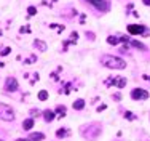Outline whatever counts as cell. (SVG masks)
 I'll return each instance as SVG.
<instances>
[{"label":"cell","mask_w":150,"mask_h":141,"mask_svg":"<svg viewBox=\"0 0 150 141\" xmlns=\"http://www.w3.org/2000/svg\"><path fill=\"white\" fill-rule=\"evenodd\" d=\"M34 47L38 50V52H46V43L42 42V40H35L34 42Z\"/></svg>","instance_id":"obj_8"},{"label":"cell","mask_w":150,"mask_h":141,"mask_svg":"<svg viewBox=\"0 0 150 141\" xmlns=\"http://www.w3.org/2000/svg\"><path fill=\"white\" fill-rule=\"evenodd\" d=\"M29 140L30 141H42V140H45V135L43 133H30Z\"/></svg>","instance_id":"obj_9"},{"label":"cell","mask_w":150,"mask_h":141,"mask_svg":"<svg viewBox=\"0 0 150 141\" xmlns=\"http://www.w3.org/2000/svg\"><path fill=\"white\" fill-rule=\"evenodd\" d=\"M125 117H126L128 120H134V119H136V115H134L133 112H129V111H128V112H125Z\"/></svg>","instance_id":"obj_18"},{"label":"cell","mask_w":150,"mask_h":141,"mask_svg":"<svg viewBox=\"0 0 150 141\" xmlns=\"http://www.w3.org/2000/svg\"><path fill=\"white\" fill-rule=\"evenodd\" d=\"M32 127H34V120H32V119H27V120L23 122V128L24 130H30Z\"/></svg>","instance_id":"obj_12"},{"label":"cell","mask_w":150,"mask_h":141,"mask_svg":"<svg viewBox=\"0 0 150 141\" xmlns=\"http://www.w3.org/2000/svg\"><path fill=\"white\" fill-rule=\"evenodd\" d=\"M67 133H69V132H67V130H58V132H56V136H58V138H64V136H67Z\"/></svg>","instance_id":"obj_16"},{"label":"cell","mask_w":150,"mask_h":141,"mask_svg":"<svg viewBox=\"0 0 150 141\" xmlns=\"http://www.w3.org/2000/svg\"><path fill=\"white\" fill-rule=\"evenodd\" d=\"M104 109H105V104H102V106L98 107V111H104Z\"/></svg>","instance_id":"obj_22"},{"label":"cell","mask_w":150,"mask_h":141,"mask_svg":"<svg viewBox=\"0 0 150 141\" xmlns=\"http://www.w3.org/2000/svg\"><path fill=\"white\" fill-rule=\"evenodd\" d=\"M0 119H2V120H6V122L15 120V112H13L11 107L0 103Z\"/></svg>","instance_id":"obj_2"},{"label":"cell","mask_w":150,"mask_h":141,"mask_svg":"<svg viewBox=\"0 0 150 141\" xmlns=\"http://www.w3.org/2000/svg\"><path fill=\"white\" fill-rule=\"evenodd\" d=\"M85 107V99H77L74 103V109H77V111H81Z\"/></svg>","instance_id":"obj_11"},{"label":"cell","mask_w":150,"mask_h":141,"mask_svg":"<svg viewBox=\"0 0 150 141\" xmlns=\"http://www.w3.org/2000/svg\"><path fill=\"white\" fill-rule=\"evenodd\" d=\"M10 52H11V48H3L2 52H0V55H2V56H6Z\"/></svg>","instance_id":"obj_20"},{"label":"cell","mask_w":150,"mask_h":141,"mask_svg":"<svg viewBox=\"0 0 150 141\" xmlns=\"http://www.w3.org/2000/svg\"><path fill=\"white\" fill-rule=\"evenodd\" d=\"M131 43H133V47H136V48H139V50H147V47H145L144 43H141V42H137V40H133Z\"/></svg>","instance_id":"obj_14"},{"label":"cell","mask_w":150,"mask_h":141,"mask_svg":"<svg viewBox=\"0 0 150 141\" xmlns=\"http://www.w3.org/2000/svg\"><path fill=\"white\" fill-rule=\"evenodd\" d=\"M107 43H110V45H118V43H120V37L109 35V37H107Z\"/></svg>","instance_id":"obj_10"},{"label":"cell","mask_w":150,"mask_h":141,"mask_svg":"<svg viewBox=\"0 0 150 141\" xmlns=\"http://www.w3.org/2000/svg\"><path fill=\"white\" fill-rule=\"evenodd\" d=\"M115 85L118 87V88H123V87L126 85V79H123V77H121V79H117V84H115Z\"/></svg>","instance_id":"obj_15"},{"label":"cell","mask_w":150,"mask_h":141,"mask_svg":"<svg viewBox=\"0 0 150 141\" xmlns=\"http://www.w3.org/2000/svg\"><path fill=\"white\" fill-rule=\"evenodd\" d=\"M38 99H40V101H46V99H48V92H46V90H40V92H38Z\"/></svg>","instance_id":"obj_13"},{"label":"cell","mask_w":150,"mask_h":141,"mask_svg":"<svg viewBox=\"0 0 150 141\" xmlns=\"http://www.w3.org/2000/svg\"><path fill=\"white\" fill-rule=\"evenodd\" d=\"M27 13H29V16H34V14H37V8H35V6H29V8H27Z\"/></svg>","instance_id":"obj_17"},{"label":"cell","mask_w":150,"mask_h":141,"mask_svg":"<svg viewBox=\"0 0 150 141\" xmlns=\"http://www.w3.org/2000/svg\"><path fill=\"white\" fill-rule=\"evenodd\" d=\"M88 3H91L94 8H98L99 11H107L109 10V2L107 0H86Z\"/></svg>","instance_id":"obj_3"},{"label":"cell","mask_w":150,"mask_h":141,"mask_svg":"<svg viewBox=\"0 0 150 141\" xmlns=\"http://www.w3.org/2000/svg\"><path fill=\"white\" fill-rule=\"evenodd\" d=\"M128 32H129L131 35H139V34H144L145 32V26H141V24H129L128 26Z\"/></svg>","instance_id":"obj_5"},{"label":"cell","mask_w":150,"mask_h":141,"mask_svg":"<svg viewBox=\"0 0 150 141\" xmlns=\"http://www.w3.org/2000/svg\"><path fill=\"white\" fill-rule=\"evenodd\" d=\"M56 112L62 114V117H64V114H66V107H64V106H58V107H56Z\"/></svg>","instance_id":"obj_19"},{"label":"cell","mask_w":150,"mask_h":141,"mask_svg":"<svg viewBox=\"0 0 150 141\" xmlns=\"http://www.w3.org/2000/svg\"><path fill=\"white\" fill-rule=\"evenodd\" d=\"M54 111H50V109H46V111H43V119L46 122H51V120H54Z\"/></svg>","instance_id":"obj_7"},{"label":"cell","mask_w":150,"mask_h":141,"mask_svg":"<svg viewBox=\"0 0 150 141\" xmlns=\"http://www.w3.org/2000/svg\"><path fill=\"white\" fill-rule=\"evenodd\" d=\"M16 141H30V140H24V138H18Z\"/></svg>","instance_id":"obj_24"},{"label":"cell","mask_w":150,"mask_h":141,"mask_svg":"<svg viewBox=\"0 0 150 141\" xmlns=\"http://www.w3.org/2000/svg\"><path fill=\"white\" fill-rule=\"evenodd\" d=\"M144 2V5H147V6H150V0H142Z\"/></svg>","instance_id":"obj_23"},{"label":"cell","mask_w":150,"mask_h":141,"mask_svg":"<svg viewBox=\"0 0 150 141\" xmlns=\"http://www.w3.org/2000/svg\"><path fill=\"white\" fill-rule=\"evenodd\" d=\"M101 63L104 64L105 67H110V69H125V67H126V61L121 59L118 56L104 55L101 58Z\"/></svg>","instance_id":"obj_1"},{"label":"cell","mask_w":150,"mask_h":141,"mask_svg":"<svg viewBox=\"0 0 150 141\" xmlns=\"http://www.w3.org/2000/svg\"><path fill=\"white\" fill-rule=\"evenodd\" d=\"M5 90H6V92H10V93H13V92H16V90H18V80L15 77H8V79H6Z\"/></svg>","instance_id":"obj_6"},{"label":"cell","mask_w":150,"mask_h":141,"mask_svg":"<svg viewBox=\"0 0 150 141\" xmlns=\"http://www.w3.org/2000/svg\"><path fill=\"white\" fill-rule=\"evenodd\" d=\"M77 39H78V34H77V32H72V34H70V40L77 42Z\"/></svg>","instance_id":"obj_21"},{"label":"cell","mask_w":150,"mask_h":141,"mask_svg":"<svg viewBox=\"0 0 150 141\" xmlns=\"http://www.w3.org/2000/svg\"><path fill=\"white\" fill-rule=\"evenodd\" d=\"M2 66H3V63H2V61H0V67H2Z\"/></svg>","instance_id":"obj_25"},{"label":"cell","mask_w":150,"mask_h":141,"mask_svg":"<svg viewBox=\"0 0 150 141\" xmlns=\"http://www.w3.org/2000/svg\"><path fill=\"white\" fill-rule=\"evenodd\" d=\"M131 98L133 99H147L149 98V93L142 88H134L131 92Z\"/></svg>","instance_id":"obj_4"}]
</instances>
